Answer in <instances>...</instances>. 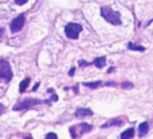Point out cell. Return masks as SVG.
Listing matches in <instances>:
<instances>
[{
	"label": "cell",
	"mask_w": 153,
	"mask_h": 139,
	"mask_svg": "<svg viewBox=\"0 0 153 139\" xmlns=\"http://www.w3.org/2000/svg\"><path fill=\"white\" fill-rule=\"evenodd\" d=\"M101 15L104 18L106 21H108L109 23H111L112 25H121V17H120V14L117 12L111 10L110 7H103L101 9Z\"/></svg>",
	"instance_id": "1"
},
{
	"label": "cell",
	"mask_w": 153,
	"mask_h": 139,
	"mask_svg": "<svg viewBox=\"0 0 153 139\" xmlns=\"http://www.w3.org/2000/svg\"><path fill=\"white\" fill-rule=\"evenodd\" d=\"M44 103V101H40V99H35V98H26L22 101H19L17 105L14 106L13 110L14 111H19V110H28L30 108L35 107V106L41 105Z\"/></svg>",
	"instance_id": "2"
},
{
	"label": "cell",
	"mask_w": 153,
	"mask_h": 139,
	"mask_svg": "<svg viewBox=\"0 0 153 139\" xmlns=\"http://www.w3.org/2000/svg\"><path fill=\"white\" fill-rule=\"evenodd\" d=\"M13 78V71L5 60H0V78L5 82H10Z\"/></svg>",
	"instance_id": "3"
},
{
	"label": "cell",
	"mask_w": 153,
	"mask_h": 139,
	"mask_svg": "<svg viewBox=\"0 0 153 139\" xmlns=\"http://www.w3.org/2000/svg\"><path fill=\"white\" fill-rule=\"evenodd\" d=\"M92 130V126L88 123H81L78 124V126H74L69 129L70 135H71L72 138H76L79 137L80 135H83L85 133H88Z\"/></svg>",
	"instance_id": "4"
},
{
	"label": "cell",
	"mask_w": 153,
	"mask_h": 139,
	"mask_svg": "<svg viewBox=\"0 0 153 139\" xmlns=\"http://www.w3.org/2000/svg\"><path fill=\"white\" fill-rule=\"evenodd\" d=\"M82 30H83V27L76 23H68L65 26V35L69 39H78L79 34Z\"/></svg>",
	"instance_id": "5"
},
{
	"label": "cell",
	"mask_w": 153,
	"mask_h": 139,
	"mask_svg": "<svg viewBox=\"0 0 153 139\" xmlns=\"http://www.w3.org/2000/svg\"><path fill=\"white\" fill-rule=\"evenodd\" d=\"M24 23H25V17H24L23 14L18 16L16 19H14L12 21L11 25H10V28H11V32L12 33H17V32H20L23 27Z\"/></svg>",
	"instance_id": "6"
},
{
	"label": "cell",
	"mask_w": 153,
	"mask_h": 139,
	"mask_svg": "<svg viewBox=\"0 0 153 139\" xmlns=\"http://www.w3.org/2000/svg\"><path fill=\"white\" fill-rule=\"evenodd\" d=\"M74 115H76V117H78V118H83V117H86V116H91L92 111L90 109H84V108H81V109L76 110Z\"/></svg>",
	"instance_id": "7"
},
{
	"label": "cell",
	"mask_w": 153,
	"mask_h": 139,
	"mask_svg": "<svg viewBox=\"0 0 153 139\" xmlns=\"http://www.w3.org/2000/svg\"><path fill=\"white\" fill-rule=\"evenodd\" d=\"M149 131V126L147 122H142L138 126V136L140 137H144L145 135H147Z\"/></svg>",
	"instance_id": "8"
},
{
	"label": "cell",
	"mask_w": 153,
	"mask_h": 139,
	"mask_svg": "<svg viewBox=\"0 0 153 139\" xmlns=\"http://www.w3.org/2000/svg\"><path fill=\"white\" fill-rule=\"evenodd\" d=\"M121 124H123V121H122L121 119H117V118H114V119H111V120H109V121L105 122V123L102 126V128H103V129H105V128H108V126H121Z\"/></svg>",
	"instance_id": "9"
},
{
	"label": "cell",
	"mask_w": 153,
	"mask_h": 139,
	"mask_svg": "<svg viewBox=\"0 0 153 139\" xmlns=\"http://www.w3.org/2000/svg\"><path fill=\"white\" fill-rule=\"evenodd\" d=\"M134 136V129L130 128L121 134V139H132Z\"/></svg>",
	"instance_id": "10"
},
{
	"label": "cell",
	"mask_w": 153,
	"mask_h": 139,
	"mask_svg": "<svg viewBox=\"0 0 153 139\" xmlns=\"http://www.w3.org/2000/svg\"><path fill=\"white\" fill-rule=\"evenodd\" d=\"M92 64H94L98 68H103L105 65H106V58L105 57L98 58V59L94 60V62Z\"/></svg>",
	"instance_id": "11"
},
{
	"label": "cell",
	"mask_w": 153,
	"mask_h": 139,
	"mask_svg": "<svg viewBox=\"0 0 153 139\" xmlns=\"http://www.w3.org/2000/svg\"><path fill=\"white\" fill-rule=\"evenodd\" d=\"M30 78H26L24 81H22L21 83H20V87H19V91L21 93H23L24 91L26 90V88H27L28 84H30Z\"/></svg>",
	"instance_id": "12"
},
{
	"label": "cell",
	"mask_w": 153,
	"mask_h": 139,
	"mask_svg": "<svg viewBox=\"0 0 153 139\" xmlns=\"http://www.w3.org/2000/svg\"><path fill=\"white\" fill-rule=\"evenodd\" d=\"M128 48L131 49V50H137V51H144L145 50V47L140 46V45H135L132 42H130L129 44H128Z\"/></svg>",
	"instance_id": "13"
},
{
	"label": "cell",
	"mask_w": 153,
	"mask_h": 139,
	"mask_svg": "<svg viewBox=\"0 0 153 139\" xmlns=\"http://www.w3.org/2000/svg\"><path fill=\"white\" fill-rule=\"evenodd\" d=\"M102 84L101 81H97V82H92V83H84V86L88 87V88H91V89H96L97 87H99L100 85Z\"/></svg>",
	"instance_id": "14"
},
{
	"label": "cell",
	"mask_w": 153,
	"mask_h": 139,
	"mask_svg": "<svg viewBox=\"0 0 153 139\" xmlns=\"http://www.w3.org/2000/svg\"><path fill=\"white\" fill-rule=\"evenodd\" d=\"M132 87H133V84H132V83L126 82V83H123V84H122V88H124V89H131Z\"/></svg>",
	"instance_id": "15"
},
{
	"label": "cell",
	"mask_w": 153,
	"mask_h": 139,
	"mask_svg": "<svg viewBox=\"0 0 153 139\" xmlns=\"http://www.w3.org/2000/svg\"><path fill=\"white\" fill-rule=\"evenodd\" d=\"M45 139H58V137L55 133H48L46 135V137H45Z\"/></svg>",
	"instance_id": "16"
},
{
	"label": "cell",
	"mask_w": 153,
	"mask_h": 139,
	"mask_svg": "<svg viewBox=\"0 0 153 139\" xmlns=\"http://www.w3.org/2000/svg\"><path fill=\"white\" fill-rule=\"evenodd\" d=\"M14 1H15L16 4H18V5H23L24 3L27 2L28 0H14Z\"/></svg>",
	"instance_id": "17"
},
{
	"label": "cell",
	"mask_w": 153,
	"mask_h": 139,
	"mask_svg": "<svg viewBox=\"0 0 153 139\" xmlns=\"http://www.w3.org/2000/svg\"><path fill=\"white\" fill-rule=\"evenodd\" d=\"M5 111V107L2 105V104H0V115H2Z\"/></svg>",
	"instance_id": "18"
},
{
	"label": "cell",
	"mask_w": 153,
	"mask_h": 139,
	"mask_svg": "<svg viewBox=\"0 0 153 139\" xmlns=\"http://www.w3.org/2000/svg\"><path fill=\"white\" fill-rule=\"evenodd\" d=\"M74 71H76V68H71V69H70V71H69V75L71 76L72 74L74 73Z\"/></svg>",
	"instance_id": "19"
},
{
	"label": "cell",
	"mask_w": 153,
	"mask_h": 139,
	"mask_svg": "<svg viewBox=\"0 0 153 139\" xmlns=\"http://www.w3.org/2000/svg\"><path fill=\"white\" fill-rule=\"evenodd\" d=\"M3 33H4V30H3L2 27H0V37L2 36V35H3Z\"/></svg>",
	"instance_id": "20"
},
{
	"label": "cell",
	"mask_w": 153,
	"mask_h": 139,
	"mask_svg": "<svg viewBox=\"0 0 153 139\" xmlns=\"http://www.w3.org/2000/svg\"><path fill=\"white\" fill-rule=\"evenodd\" d=\"M25 139H32V138H30V137H26Z\"/></svg>",
	"instance_id": "21"
}]
</instances>
